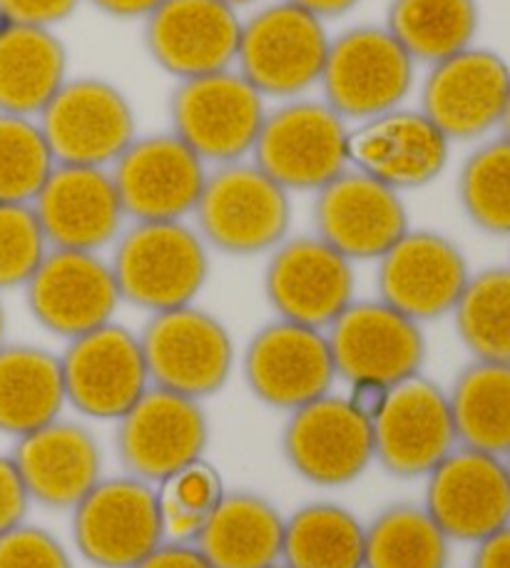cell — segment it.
Instances as JSON below:
<instances>
[{"label":"cell","instance_id":"1","mask_svg":"<svg viewBox=\"0 0 510 568\" xmlns=\"http://www.w3.org/2000/svg\"><path fill=\"white\" fill-rule=\"evenodd\" d=\"M122 302L150 314L195 304L210 277L207 242L182 220L135 222L110 260Z\"/></svg>","mask_w":510,"mask_h":568},{"label":"cell","instance_id":"2","mask_svg":"<svg viewBox=\"0 0 510 568\" xmlns=\"http://www.w3.org/2000/svg\"><path fill=\"white\" fill-rule=\"evenodd\" d=\"M192 215L207 247L232 257H254L289 237L292 200L267 172L242 160L207 175Z\"/></svg>","mask_w":510,"mask_h":568},{"label":"cell","instance_id":"3","mask_svg":"<svg viewBox=\"0 0 510 568\" xmlns=\"http://www.w3.org/2000/svg\"><path fill=\"white\" fill-rule=\"evenodd\" d=\"M349 133L324 100H284L267 110L252 162L287 192H316L351 168Z\"/></svg>","mask_w":510,"mask_h":568},{"label":"cell","instance_id":"4","mask_svg":"<svg viewBox=\"0 0 510 568\" xmlns=\"http://www.w3.org/2000/svg\"><path fill=\"white\" fill-rule=\"evenodd\" d=\"M329 45L324 20L279 0L244 20L234 65L262 98L294 100L319 85Z\"/></svg>","mask_w":510,"mask_h":568},{"label":"cell","instance_id":"5","mask_svg":"<svg viewBox=\"0 0 510 568\" xmlns=\"http://www.w3.org/2000/svg\"><path fill=\"white\" fill-rule=\"evenodd\" d=\"M267 98L237 70L177 80L170 95L172 135L207 165H230L252 155L267 118Z\"/></svg>","mask_w":510,"mask_h":568},{"label":"cell","instance_id":"6","mask_svg":"<svg viewBox=\"0 0 510 568\" xmlns=\"http://www.w3.org/2000/svg\"><path fill=\"white\" fill-rule=\"evenodd\" d=\"M416 63L384 26H356L332 40L319 85L324 103L346 123H364L401 108Z\"/></svg>","mask_w":510,"mask_h":568},{"label":"cell","instance_id":"7","mask_svg":"<svg viewBox=\"0 0 510 568\" xmlns=\"http://www.w3.org/2000/svg\"><path fill=\"white\" fill-rule=\"evenodd\" d=\"M137 337L152 387L202 402L222 392L232 377V334L195 304L152 314Z\"/></svg>","mask_w":510,"mask_h":568},{"label":"cell","instance_id":"8","mask_svg":"<svg viewBox=\"0 0 510 568\" xmlns=\"http://www.w3.org/2000/svg\"><path fill=\"white\" fill-rule=\"evenodd\" d=\"M35 120L58 165L112 168L137 138L130 98L95 75L68 78Z\"/></svg>","mask_w":510,"mask_h":568},{"label":"cell","instance_id":"9","mask_svg":"<svg viewBox=\"0 0 510 568\" xmlns=\"http://www.w3.org/2000/svg\"><path fill=\"white\" fill-rule=\"evenodd\" d=\"M78 554L98 568H135L165 541L155 484L110 476L73 509Z\"/></svg>","mask_w":510,"mask_h":568},{"label":"cell","instance_id":"10","mask_svg":"<svg viewBox=\"0 0 510 568\" xmlns=\"http://www.w3.org/2000/svg\"><path fill=\"white\" fill-rule=\"evenodd\" d=\"M210 444V419L197 399L150 387L118 419L115 449L130 476L162 484L200 462Z\"/></svg>","mask_w":510,"mask_h":568},{"label":"cell","instance_id":"11","mask_svg":"<svg viewBox=\"0 0 510 568\" xmlns=\"http://www.w3.org/2000/svg\"><path fill=\"white\" fill-rule=\"evenodd\" d=\"M336 377L396 387L421 374L426 337L421 324L381 300L351 302L326 329Z\"/></svg>","mask_w":510,"mask_h":568},{"label":"cell","instance_id":"12","mask_svg":"<svg viewBox=\"0 0 510 568\" xmlns=\"http://www.w3.org/2000/svg\"><path fill=\"white\" fill-rule=\"evenodd\" d=\"M242 372L254 397L279 412H294L332 394L336 382L326 332L279 317L249 339Z\"/></svg>","mask_w":510,"mask_h":568},{"label":"cell","instance_id":"13","mask_svg":"<svg viewBox=\"0 0 510 568\" xmlns=\"http://www.w3.org/2000/svg\"><path fill=\"white\" fill-rule=\"evenodd\" d=\"M60 367L70 407L100 422H118L152 387L140 337L115 322L70 339Z\"/></svg>","mask_w":510,"mask_h":568},{"label":"cell","instance_id":"14","mask_svg":"<svg viewBox=\"0 0 510 568\" xmlns=\"http://www.w3.org/2000/svg\"><path fill=\"white\" fill-rule=\"evenodd\" d=\"M510 65L496 50L471 45L428 68L421 113L451 142L481 140L501 128Z\"/></svg>","mask_w":510,"mask_h":568},{"label":"cell","instance_id":"15","mask_svg":"<svg viewBox=\"0 0 510 568\" xmlns=\"http://www.w3.org/2000/svg\"><path fill=\"white\" fill-rule=\"evenodd\" d=\"M284 459L314 486L354 484L374 462V426L346 397L314 399L289 412L282 434Z\"/></svg>","mask_w":510,"mask_h":568},{"label":"cell","instance_id":"16","mask_svg":"<svg viewBox=\"0 0 510 568\" xmlns=\"http://www.w3.org/2000/svg\"><path fill=\"white\" fill-rule=\"evenodd\" d=\"M110 175L125 217L175 222L195 212L210 172L177 135L162 133L132 140Z\"/></svg>","mask_w":510,"mask_h":568},{"label":"cell","instance_id":"17","mask_svg":"<svg viewBox=\"0 0 510 568\" xmlns=\"http://www.w3.org/2000/svg\"><path fill=\"white\" fill-rule=\"evenodd\" d=\"M264 294L279 320L326 332L354 302V262L316 235L287 237L272 250Z\"/></svg>","mask_w":510,"mask_h":568},{"label":"cell","instance_id":"18","mask_svg":"<svg viewBox=\"0 0 510 568\" xmlns=\"http://www.w3.org/2000/svg\"><path fill=\"white\" fill-rule=\"evenodd\" d=\"M424 509L448 541L478 544L510 524V474L506 459L466 446L426 476Z\"/></svg>","mask_w":510,"mask_h":568},{"label":"cell","instance_id":"19","mask_svg":"<svg viewBox=\"0 0 510 568\" xmlns=\"http://www.w3.org/2000/svg\"><path fill=\"white\" fill-rule=\"evenodd\" d=\"M376 262L379 300L418 324L451 314L473 275L463 250L434 230H408Z\"/></svg>","mask_w":510,"mask_h":568},{"label":"cell","instance_id":"20","mask_svg":"<svg viewBox=\"0 0 510 568\" xmlns=\"http://www.w3.org/2000/svg\"><path fill=\"white\" fill-rule=\"evenodd\" d=\"M23 290L33 320L68 342L105 327L122 302L110 262L98 252L50 250Z\"/></svg>","mask_w":510,"mask_h":568},{"label":"cell","instance_id":"21","mask_svg":"<svg viewBox=\"0 0 510 568\" xmlns=\"http://www.w3.org/2000/svg\"><path fill=\"white\" fill-rule=\"evenodd\" d=\"M312 220L316 237L351 262L381 260L411 230L401 192L354 168L316 190Z\"/></svg>","mask_w":510,"mask_h":568},{"label":"cell","instance_id":"22","mask_svg":"<svg viewBox=\"0 0 510 568\" xmlns=\"http://www.w3.org/2000/svg\"><path fill=\"white\" fill-rule=\"evenodd\" d=\"M371 426L374 462L399 479L428 476L458 446L448 392L424 374L391 387Z\"/></svg>","mask_w":510,"mask_h":568},{"label":"cell","instance_id":"23","mask_svg":"<svg viewBox=\"0 0 510 568\" xmlns=\"http://www.w3.org/2000/svg\"><path fill=\"white\" fill-rule=\"evenodd\" d=\"M242 20L222 0H162L145 18L142 40L175 80L222 73L237 63Z\"/></svg>","mask_w":510,"mask_h":568},{"label":"cell","instance_id":"24","mask_svg":"<svg viewBox=\"0 0 510 568\" xmlns=\"http://www.w3.org/2000/svg\"><path fill=\"white\" fill-rule=\"evenodd\" d=\"M448 158L451 140L421 110L396 108L356 123L349 133V165L396 192L431 185Z\"/></svg>","mask_w":510,"mask_h":568},{"label":"cell","instance_id":"25","mask_svg":"<svg viewBox=\"0 0 510 568\" xmlns=\"http://www.w3.org/2000/svg\"><path fill=\"white\" fill-rule=\"evenodd\" d=\"M30 205L50 250L100 252L125 220L110 168L55 165Z\"/></svg>","mask_w":510,"mask_h":568},{"label":"cell","instance_id":"26","mask_svg":"<svg viewBox=\"0 0 510 568\" xmlns=\"http://www.w3.org/2000/svg\"><path fill=\"white\" fill-rule=\"evenodd\" d=\"M13 462L30 501L73 511L102 479V449L88 426L55 419L16 439Z\"/></svg>","mask_w":510,"mask_h":568},{"label":"cell","instance_id":"27","mask_svg":"<svg viewBox=\"0 0 510 568\" xmlns=\"http://www.w3.org/2000/svg\"><path fill=\"white\" fill-rule=\"evenodd\" d=\"M212 568H272L282 561L284 516L254 491H227L192 541Z\"/></svg>","mask_w":510,"mask_h":568},{"label":"cell","instance_id":"28","mask_svg":"<svg viewBox=\"0 0 510 568\" xmlns=\"http://www.w3.org/2000/svg\"><path fill=\"white\" fill-rule=\"evenodd\" d=\"M68 78V50L55 30L0 23V113L38 118Z\"/></svg>","mask_w":510,"mask_h":568},{"label":"cell","instance_id":"29","mask_svg":"<svg viewBox=\"0 0 510 568\" xmlns=\"http://www.w3.org/2000/svg\"><path fill=\"white\" fill-rule=\"evenodd\" d=\"M65 404L58 354L35 344L0 347V432L20 439L60 419Z\"/></svg>","mask_w":510,"mask_h":568},{"label":"cell","instance_id":"30","mask_svg":"<svg viewBox=\"0 0 510 568\" xmlns=\"http://www.w3.org/2000/svg\"><path fill=\"white\" fill-rule=\"evenodd\" d=\"M458 446L510 454V364L473 359L448 389Z\"/></svg>","mask_w":510,"mask_h":568},{"label":"cell","instance_id":"31","mask_svg":"<svg viewBox=\"0 0 510 568\" xmlns=\"http://www.w3.org/2000/svg\"><path fill=\"white\" fill-rule=\"evenodd\" d=\"M384 28L416 65L431 68L476 43L481 8L478 0H391Z\"/></svg>","mask_w":510,"mask_h":568},{"label":"cell","instance_id":"32","mask_svg":"<svg viewBox=\"0 0 510 568\" xmlns=\"http://www.w3.org/2000/svg\"><path fill=\"white\" fill-rule=\"evenodd\" d=\"M366 526L332 501L306 504L284 519L287 568H364Z\"/></svg>","mask_w":510,"mask_h":568},{"label":"cell","instance_id":"33","mask_svg":"<svg viewBox=\"0 0 510 568\" xmlns=\"http://www.w3.org/2000/svg\"><path fill=\"white\" fill-rule=\"evenodd\" d=\"M451 541L424 506H386L366 526L364 568H448Z\"/></svg>","mask_w":510,"mask_h":568},{"label":"cell","instance_id":"34","mask_svg":"<svg viewBox=\"0 0 510 568\" xmlns=\"http://www.w3.org/2000/svg\"><path fill=\"white\" fill-rule=\"evenodd\" d=\"M451 314L473 359L510 364V265L471 275Z\"/></svg>","mask_w":510,"mask_h":568},{"label":"cell","instance_id":"35","mask_svg":"<svg viewBox=\"0 0 510 568\" xmlns=\"http://www.w3.org/2000/svg\"><path fill=\"white\" fill-rule=\"evenodd\" d=\"M458 202L486 235L510 237V140L478 145L458 172Z\"/></svg>","mask_w":510,"mask_h":568},{"label":"cell","instance_id":"36","mask_svg":"<svg viewBox=\"0 0 510 568\" xmlns=\"http://www.w3.org/2000/svg\"><path fill=\"white\" fill-rule=\"evenodd\" d=\"M55 158L35 118L0 113V202L30 205L55 170Z\"/></svg>","mask_w":510,"mask_h":568},{"label":"cell","instance_id":"37","mask_svg":"<svg viewBox=\"0 0 510 568\" xmlns=\"http://www.w3.org/2000/svg\"><path fill=\"white\" fill-rule=\"evenodd\" d=\"M224 491L222 476L204 459L157 484L160 519L165 541L192 544L202 531L204 521L217 509Z\"/></svg>","mask_w":510,"mask_h":568},{"label":"cell","instance_id":"38","mask_svg":"<svg viewBox=\"0 0 510 568\" xmlns=\"http://www.w3.org/2000/svg\"><path fill=\"white\" fill-rule=\"evenodd\" d=\"M48 252L33 205L0 202V292L26 287Z\"/></svg>","mask_w":510,"mask_h":568},{"label":"cell","instance_id":"39","mask_svg":"<svg viewBox=\"0 0 510 568\" xmlns=\"http://www.w3.org/2000/svg\"><path fill=\"white\" fill-rule=\"evenodd\" d=\"M0 568H73V559L55 534L23 521L0 536Z\"/></svg>","mask_w":510,"mask_h":568},{"label":"cell","instance_id":"40","mask_svg":"<svg viewBox=\"0 0 510 568\" xmlns=\"http://www.w3.org/2000/svg\"><path fill=\"white\" fill-rule=\"evenodd\" d=\"M83 0H0V23L50 28L65 23Z\"/></svg>","mask_w":510,"mask_h":568},{"label":"cell","instance_id":"41","mask_svg":"<svg viewBox=\"0 0 510 568\" xmlns=\"http://www.w3.org/2000/svg\"><path fill=\"white\" fill-rule=\"evenodd\" d=\"M30 504L33 501L16 469L13 456L0 454V536L26 521Z\"/></svg>","mask_w":510,"mask_h":568},{"label":"cell","instance_id":"42","mask_svg":"<svg viewBox=\"0 0 510 568\" xmlns=\"http://www.w3.org/2000/svg\"><path fill=\"white\" fill-rule=\"evenodd\" d=\"M135 568H212V564L204 559L195 544L162 541Z\"/></svg>","mask_w":510,"mask_h":568},{"label":"cell","instance_id":"43","mask_svg":"<svg viewBox=\"0 0 510 568\" xmlns=\"http://www.w3.org/2000/svg\"><path fill=\"white\" fill-rule=\"evenodd\" d=\"M391 387L379 382H351L349 384V394H346V402L361 414L364 419H369L374 424V419L379 417L381 409L389 402Z\"/></svg>","mask_w":510,"mask_h":568},{"label":"cell","instance_id":"44","mask_svg":"<svg viewBox=\"0 0 510 568\" xmlns=\"http://www.w3.org/2000/svg\"><path fill=\"white\" fill-rule=\"evenodd\" d=\"M471 568H510V524L476 544Z\"/></svg>","mask_w":510,"mask_h":568},{"label":"cell","instance_id":"45","mask_svg":"<svg viewBox=\"0 0 510 568\" xmlns=\"http://www.w3.org/2000/svg\"><path fill=\"white\" fill-rule=\"evenodd\" d=\"M100 13L118 20H145L162 0H88Z\"/></svg>","mask_w":510,"mask_h":568},{"label":"cell","instance_id":"46","mask_svg":"<svg viewBox=\"0 0 510 568\" xmlns=\"http://www.w3.org/2000/svg\"><path fill=\"white\" fill-rule=\"evenodd\" d=\"M289 3L306 10V13H312L319 20H329V18H341L346 13H351L361 0H289Z\"/></svg>","mask_w":510,"mask_h":568},{"label":"cell","instance_id":"47","mask_svg":"<svg viewBox=\"0 0 510 568\" xmlns=\"http://www.w3.org/2000/svg\"><path fill=\"white\" fill-rule=\"evenodd\" d=\"M501 130H503V138L510 140V98H508L506 113H503V120H501Z\"/></svg>","mask_w":510,"mask_h":568},{"label":"cell","instance_id":"48","mask_svg":"<svg viewBox=\"0 0 510 568\" xmlns=\"http://www.w3.org/2000/svg\"><path fill=\"white\" fill-rule=\"evenodd\" d=\"M6 339V310H3V302H0V347H3Z\"/></svg>","mask_w":510,"mask_h":568},{"label":"cell","instance_id":"49","mask_svg":"<svg viewBox=\"0 0 510 568\" xmlns=\"http://www.w3.org/2000/svg\"><path fill=\"white\" fill-rule=\"evenodd\" d=\"M222 3H227L230 8H242V6H252V3H257V0H222Z\"/></svg>","mask_w":510,"mask_h":568},{"label":"cell","instance_id":"50","mask_svg":"<svg viewBox=\"0 0 510 568\" xmlns=\"http://www.w3.org/2000/svg\"><path fill=\"white\" fill-rule=\"evenodd\" d=\"M506 466H508V474H510V454L506 456Z\"/></svg>","mask_w":510,"mask_h":568},{"label":"cell","instance_id":"51","mask_svg":"<svg viewBox=\"0 0 510 568\" xmlns=\"http://www.w3.org/2000/svg\"><path fill=\"white\" fill-rule=\"evenodd\" d=\"M272 568H287V566H279V564H277V566H272Z\"/></svg>","mask_w":510,"mask_h":568}]
</instances>
